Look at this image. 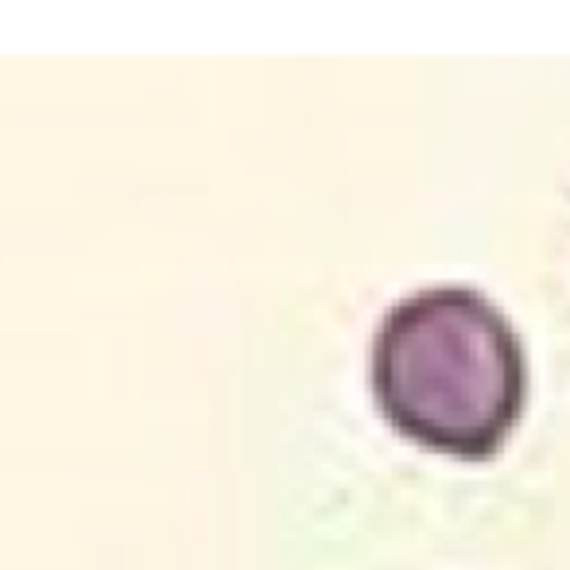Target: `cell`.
I'll use <instances>...</instances> for the list:
<instances>
[{
    "label": "cell",
    "mask_w": 570,
    "mask_h": 570,
    "mask_svg": "<svg viewBox=\"0 0 570 570\" xmlns=\"http://www.w3.org/2000/svg\"><path fill=\"white\" fill-rule=\"evenodd\" d=\"M373 396L415 446L485 462L528 404V353L497 303L462 284L423 287L384 311L373 334Z\"/></svg>",
    "instance_id": "obj_1"
}]
</instances>
